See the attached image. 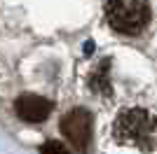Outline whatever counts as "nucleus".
<instances>
[{
  "label": "nucleus",
  "instance_id": "7ed1b4c3",
  "mask_svg": "<svg viewBox=\"0 0 157 154\" xmlns=\"http://www.w3.org/2000/svg\"><path fill=\"white\" fill-rule=\"evenodd\" d=\"M61 133L78 152H87L92 142V115L85 108H73L61 117Z\"/></svg>",
  "mask_w": 157,
  "mask_h": 154
},
{
  "label": "nucleus",
  "instance_id": "f03ea898",
  "mask_svg": "<svg viewBox=\"0 0 157 154\" xmlns=\"http://www.w3.org/2000/svg\"><path fill=\"white\" fill-rule=\"evenodd\" d=\"M105 19L113 31L122 33V35H138L150 21V5L143 0L105 2Z\"/></svg>",
  "mask_w": 157,
  "mask_h": 154
},
{
  "label": "nucleus",
  "instance_id": "20e7f679",
  "mask_svg": "<svg viewBox=\"0 0 157 154\" xmlns=\"http://www.w3.org/2000/svg\"><path fill=\"white\" fill-rule=\"evenodd\" d=\"M52 110H54L52 101H47V98H42V96H35V94H24V96H19L14 101V112H17V117L24 119V122H28V124L45 122Z\"/></svg>",
  "mask_w": 157,
  "mask_h": 154
},
{
  "label": "nucleus",
  "instance_id": "423d86ee",
  "mask_svg": "<svg viewBox=\"0 0 157 154\" xmlns=\"http://www.w3.org/2000/svg\"><path fill=\"white\" fill-rule=\"evenodd\" d=\"M40 154H71V149L63 147V145L56 142V140H47L45 145L40 147Z\"/></svg>",
  "mask_w": 157,
  "mask_h": 154
},
{
  "label": "nucleus",
  "instance_id": "39448f33",
  "mask_svg": "<svg viewBox=\"0 0 157 154\" xmlns=\"http://www.w3.org/2000/svg\"><path fill=\"white\" fill-rule=\"evenodd\" d=\"M89 86H92V91H96V94L110 96V91H113V84H110V58H103V61L92 70Z\"/></svg>",
  "mask_w": 157,
  "mask_h": 154
},
{
  "label": "nucleus",
  "instance_id": "f257e3e1",
  "mask_svg": "<svg viewBox=\"0 0 157 154\" xmlns=\"http://www.w3.org/2000/svg\"><path fill=\"white\" fill-rule=\"evenodd\" d=\"M113 135L127 147L150 152L157 147V117L143 108H127L113 124Z\"/></svg>",
  "mask_w": 157,
  "mask_h": 154
}]
</instances>
